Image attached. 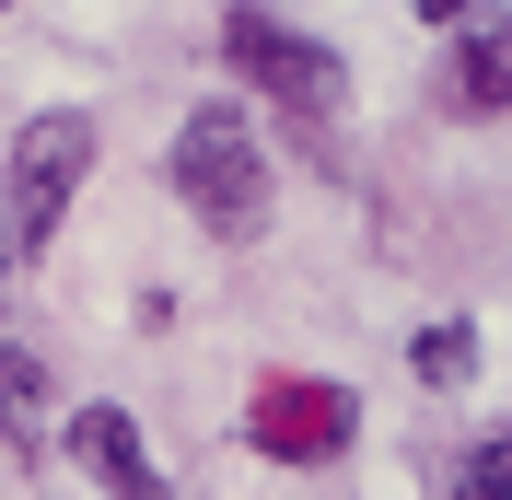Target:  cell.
Masks as SVG:
<instances>
[{
    "label": "cell",
    "mask_w": 512,
    "mask_h": 500,
    "mask_svg": "<svg viewBox=\"0 0 512 500\" xmlns=\"http://www.w3.org/2000/svg\"><path fill=\"white\" fill-rule=\"evenodd\" d=\"M0 431H12V442H47V373H35L24 349H0Z\"/></svg>",
    "instance_id": "52a82bcc"
},
{
    "label": "cell",
    "mask_w": 512,
    "mask_h": 500,
    "mask_svg": "<svg viewBox=\"0 0 512 500\" xmlns=\"http://www.w3.org/2000/svg\"><path fill=\"white\" fill-rule=\"evenodd\" d=\"M454 82H466V105H512V12H478V24H466Z\"/></svg>",
    "instance_id": "8992f818"
},
{
    "label": "cell",
    "mask_w": 512,
    "mask_h": 500,
    "mask_svg": "<svg viewBox=\"0 0 512 500\" xmlns=\"http://www.w3.org/2000/svg\"><path fill=\"white\" fill-rule=\"evenodd\" d=\"M175 187H187V210L210 233H256L268 221V152H256V128L233 105H198L175 128Z\"/></svg>",
    "instance_id": "6da1fadb"
},
{
    "label": "cell",
    "mask_w": 512,
    "mask_h": 500,
    "mask_svg": "<svg viewBox=\"0 0 512 500\" xmlns=\"http://www.w3.org/2000/svg\"><path fill=\"white\" fill-rule=\"evenodd\" d=\"M454 489L466 500H512V442H478V454L454 466Z\"/></svg>",
    "instance_id": "9c48e42d"
},
{
    "label": "cell",
    "mask_w": 512,
    "mask_h": 500,
    "mask_svg": "<svg viewBox=\"0 0 512 500\" xmlns=\"http://www.w3.org/2000/svg\"><path fill=\"white\" fill-rule=\"evenodd\" d=\"M82 175H94V117H35L24 140H12V233L47 245Z\"/></svg>",
    "instance_id": "3957f363"
},
{
    "label": "cell",
    "mask_w": 512,
    "mask_h": 500,
    "mask_svg": "<svg viewBox=\"0 0 512 500\" xmlns=\"http://www.w3.org/2000/svg\"><path fill=\"white\" fill-rule=\"evenodd\" d=\"M222 59L245 70L256 94H280L291 117H326V105L350 94V70H338V47H315V35H291L280 12H222Z\"/></svg>",
    "instance_id": "7a4b0ae2"
},
{
    "label": "cell",
    "mask_w": 512,
    "mask_h": 500,
    "mask_svg": "<svg viewBox=\"0 0 512 500\" xmlns=\"http://www.w3.org/2000/svg\"><path fill=\"white\" fill-rule=\"evenodd\" d=\"M70 454H82L117 500H163L152 454H140V431H128V407H82V419H70Z\"/></svg>",
    "instance_id": "5b68a950"
},
{
    "label": "cell",
    "mask_w": 512,
    "mask_h": 500,
    "mask_svg": "<svg viewBox=\"0 0 512 500\" xmlns=\"http://www.w3.org/2000/svg\"><path fill=\"white\" fill-rule=\"evenodd\" d=\"M408 361H419L431 384H466V373H478V338H466V326H431V338H419Z\"/></svg>",
    "instance_id": "ba28073f"
},
{
    "label": "cell",
    "mask_w": 512,
    "mask_h": 500,
    "mask_svg": "<svg viewBox=\"0 0 512 500\" xmlns=\"http://www.w3.org/2000/svg\"><path fill=\"white\" fill-rule=\"evenodd\" d=\"M245 431H256V454L315 466V454H338V442H350V396H338V384H315V373H268V384H256V407H245Z\"/></svg>",
    "instance_id": "277c9868"
}]
</instances>
